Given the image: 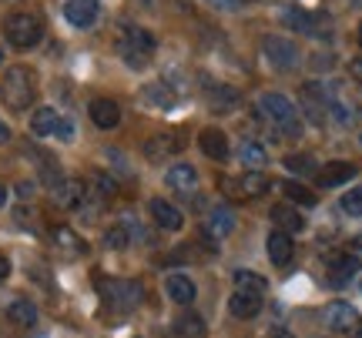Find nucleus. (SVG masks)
<instances>
[{
    "mask_svg": "<svg viewBox=\"0 0 362 338\" xmlns=\"http://www.w3.org/2000/svg\"><path fill=\"white\" fill-rule=\"evenodd\" d=\"M285 164L292 171H312V161H305V155H292V157H285Z\"/></svg>",
    "mask_w": 362,
    "mask_h": 338,
    "instance_id": "36",
    "label": "nucleus"
},
{
    "mask_svg": "<svg viewBox=\"0 0 362 338\" xmlns=\"http://www.w3.org/2000/svg\"><path fill=\"white\" fill-rule=\"evenodd\" d=\"M148 211H151V218H155L165 231H181V228H185V215H181L171 201H165V198H151Z\"/></svg>",
    "mask_w": 362,
    "mask_h": 338,
    "instance_id": "18",
    "label": "nucleus"
},
{
    "mask_svg": "<svg viewBox=\"0 0 362 338\" xmlns=\"http://www.w3.org/2000/svg\"><path fill=\"white\" fill-rule=\"evenodd\" d=\"M356 338H362V332H359V335H356Z\"/></svg>",
    "mask_w": 362,
    "mask_h": 338,
    "instance_id": "47",
    "label": "nucleus"
},
{
    "mask_svg": "<svg viewBox=\"0 0 362 338\" xmlns=\"http://www.w3.org/2000/svg\"><path fill=\"white\" fill-rule=\"evenodd\" d=\"M272 224H275V231L298 234L305 228V218H302L292 205H275V208H272Z\"/></svg>",
    "mask_w": 362,
    "mask_h": 338,
    "instance_id": "22",
    "label": "nucleus"
},
{
    "mask_svg": "<svg viewBox=\"0 0 362 338\" xmlns=\"http://www.w3.org/2000/svg\"><path fill=\"white\" fill-rule=\"evenodd\" d=\"M7 141H11V128L0 121V144H7Z\"/></svg>",
    "mask_w": 362,
    "mask_h": 338,
    "instance_id": "41",
    "label": "nucleus"
},
{
    "mask_svg": "<svg viewBox=\"0 0 362 338\" xmlns=\"http://www.w3.org/2000/svg\"><path fill=\"white\" fill-rule=\"evenodd\" d=\"M185 147V138L181 134H155L144 141V157L148 161H165V157H175Z\"/></svg>",
    "mask_w": 362,
    "mask_h": 338,
    "instance_id": "12",
    "label": "nucleus"
},
{
    "mask_svg": "<svg viewBox=\"0 0 362 338\" xmlns=\"http://www.w3.org/2000/svg\"><path fill=\"white\" fill-rule=\"evenodd\" d=\"M7 318H11L13 325L30 328L34 322H37V305H34V301H27V298H17V301L7 305Z\"/></svg>",
    "mask_w": 362,
    "mask_h": 338,
    "instance_id": "26",
    "label": "nucleus"
},
{
    "mask_svg": "<svg viewBox=\"0 0 362 338\" xmlns=\"http://www.w3.org/2000/svg\"><path fill=\"white\" fill-rule=\"evenodd\" d=\"M54 138H61V141H74V121L71 117H61V124H57V134Z\"/></svg>",
    "mask_w": 362,
    "mask_h": 338,
    "instance_id": "35",
    "label": "nucleus"
},
{
    "mask_svg": "<svg viewBox=\"0 0 362 338\" xmlns=\"http://www.w3.org/2000/svg\"><path fill=\"white\" fill-rule=\"evenodd\" d=\"M104 245H107V248H128L131 245L128 224L121 222V224H115V228H107V234H104Z\"/></svg>",
    "mask_w": 362,
    "mask_h": 338,
    "instance_id": "33",
    "label": "nucleus"
},
{
    "mask_svg": "<svg viewBox=\"0 0 362 338\" xmlns=\"http://www.w3.org/2000/svg\"><path fill=\"white\" fill-rule=\"evenodd\" d=\"M98 291H101V301L111 312H131L144 298L141 282H131V278H101Z\"/></svg>",
    "mask_w": 362,
    "mask_h": 338,
    "instance_id": "4",
    "label": "nucleus"
},
{
    "mask_svg": "<svg viewBox=\"0 0 362 338\" xmlns=\"http://www.w3.org/2000/svg\"><path fill=\"white\" fill-rule=\"evenodd\" d=\"M205 4H211V7H218V11H238L245 0H205Z\"/></svg>",
    "mask_w": 362,
    "mask_h": 338,
    "instance_id": "37",
    "label": "nucleus"
},
{
    "mask_svg": "<svg viewBox=\"0 0 362 338\" xmlns=\"http://www.w3.org/2000/svg\"><path fill=\"white\" fill-rule=\"evenodd\" d=\"M4 37L11 47L17 51H27V47H37L40 37H44V27L34 13H11L7 20H4Z\"/></svg>",
    "mask_w": 362,
    "mask_h": 338,
    "instance_id": "5",
    "label": "nucleus"
},
{
    "mask_svg": "<svg viewBox=\"0 0 362 338\" xmlns=\"http://www.w3.org/2000/svg\"><path fill=\"white\" fill-rule=\"evenodd\" d=\"M232 231H235V211L232 208L218 205V208L208 211V218H205V234H208V238L221 241V238H228Z\"/></svg>",
    "mask_w": 362,
    "mask_h": 338,
    "instance_id": "19",
    "label": "nucleus"
},
{
    "mask_svg": "<svg viewBox=\"0 0 362 338\" xmlns=\"http://www.w3.org/2000/svg\"><path fill=\"white\" fill-rule=\"evenodd\" d=\"M282 191H285V201H292V205H302V208H312V205H315V195H312L305 184L285 181V184H282Z\"/></svg>",
    "mask_w": 362,
    "mask_h": 338,
    "instance_id": "29",
    "label": "nucleus"
},
{
    "mask_svg": "<svg viewBox=\"0 0 362 338\" xmlns=\"http://www.w3.org/2000/svg\"><path fill=\"white\" fill-rule=\"evenodd\" d=\"M225 191H228L235 201H252V198H262L269 191V178H265L262 171H245L242 178L225 181Z\"/></svg>",
    "mask_w": 362,
    "mask_h": 338,
    "instance_id": "7",
    "label": "nucleus"
},
{
    "mask_svg": "<svg viewBox=\"0 0 362 338\" xmlns=\"http://www.w3.org/2000/svg\"><path fill=\"white\" fill-rule=\"evenodd\" d=\"M259 308H262L259 291H242V288H235L232 298H228V312H232V318H252V315H259Z\"/></svg>",
    "mask_w": 362,
    "mask_h": 338,
    "instance_id": "20",
    "label": "nucleus"
},
{
    "mask_svg": "<svg viewBox=\"0 0 362 338\" xmlns=\"http://www.w3.org/2000/svg\"><path fill=\"white\" fill-rule=\"evenodd\" d=\"M0 67H4V47H0Z\"/></svg>",
    "mask_w": 362,
    "mask_h": 338,
    "instance_id": "44",
    "label": "nucleus"
},
{
    "mask_svg": "<svg viewBox=\"0 0 362 338\" xmlns=\"http://www.w3.org/2000/svg\"><path fill=\"white\" fill-rule=\"evenodd\" d=\"M17 191H21V198H30V195H34V188H30V181H21V188H17Z\"/></svg>",
    "mask_w": 362,
    "mask_h": 338,
    "instance_id": "42",
    "label": "nucleus"
},
{
    "mask_svg": "<svg viewBox=\"0 0 362 338\" xmlns=\"http://www.w3.org/2000/svg\"><path fill=\"white\" fill-rule=\"evenodd\" d=\"M282 20H285V27H292V30H302V34H315V37H319V34H322V30H319V20H325V17H315V13H305V11H296V7H285L282 11ZM325 37V34H322Z\"/></svg>",
    "mask_w": 362,
    "mask_h": 338,
    "instance_id": "23",
    "label": "nucleus"
},
{
    "mask_svg": "<svg viewBox=\"0 0 362 338\" xmlns=\"http://www.w3.org/2000/svg\"><path fill=\"white\" fill-rule=\"evenodd\" d=\"M352 178H356V164H349V161H329L315 171L319 188H339V184H349Z\"/></svg>",
    "mask_w": 362,
    "mask_h": 338,
    "instance_id": "13",
    "label": "nucleus"
},
{
    "mask_svg": "<svg viewBox=\"0 0 362 338\" xmlns=\"http://www.w3.org/2000/svg\"><path fill=\"white\" fill-rule=\"evenodd\" d=\"M88 114L101 131H111L121 124V107H117V101H111V97H94L88 104Z\"/></svg>",
    "mask_w": 362,
    "mask_h": 338,
    "instance_id": "15",
    "label": "nucleus"
},
{
    "mask_svg": "<svg viewBox=\"0 0 362 338\" xmlns=\"http://www.w3.org/2000/svg\"><path fill=\"white\" fill-rule=\"evenodd\" d=\"M4 4H17V0H4Z\"/></svg>",
    "mask_w": 362,
    "mask_h": 338,
    "instance_id": "46",
    "label": "nucleus"
},
{
    "mask_svg": "<svg viewBox=\"0 0 362 338\" xmlns=\"http://www.w3.org/2000/svg\"><path fill=\"white\" fill-rule=\"evenodd\" d=\"M7 274H11V265H7V258H4V255H0V282H4V278H7Z\"/></svg>",
    "mask_w": 362,
    "mask_h": 338,
    "instance_id": "40",
    "label": "nucleus"
},
{
    "mask_svg": "<svg viewBox=\"0 0 362 338\" xmlns=\"http://www.w3.org/2000/svg\"><path fill=\"white\" fill-rule=\"evenodd\" d=\"M202 91H205L208 107H211V111H218V114L235 111V104H238V91L228 87V84H218V80H202Z\"/></svg>",
    "mask_w": 362,
    "mask_h": 338,
    "instance_id": "11",
    "label": "nucleus"
},
{
    "mask_svg": "<svg viewBox=\"0 0 362 338\" xmlns=\"http://www.w3.org/2000/svg\"><path fill=\"white\" fill-rule=\"evenodd\" d=\"M37 97V80H34V71L24 64L7 67V74L0 80V101L11 107V111H27Z\"/></svg>",
    "mask_w": 362,
    "mask_h": 338,
    "instance_id": "1",
    "label": "nucleus"
},
{
    "mask_svg": "<svg viewBox=\"0 0 362 338\" xmlns=\"http://www.w3.org/2000/svg\"><path fill=\"white\" fill-rule=\"evenodd\" d=\"M51 195H54V201H57L61 208L78 211V208L88 205V184L78 181V178H64L61 184H54L51 188Z\"/></svg>",
    "mask_w": 362,
    "mask_h": 338,
    "instance_id": "9",
    "label": "nucleus"
},
{
    "mask_svg": "<svg viewBox=\"0 0 362 338\" xmlns=\"http://www.w3.org/2000/svg\"><path fill=\"white\" fill-rule=\"evenodd\" d=\"M238 157H242V164H245V168H252V171L265 168V161H269V155H265V147H262V144H255V141L242 144V151H238Z\"/></svg>",
    "mask_w": 362,
    "mask_h": 338,
    "instance_id": "30",
    "label": "nucleus"
},
{
    "mask_svg": "<svg viewBox=\"0 0 362 338\" xmlns=\"http://www.w3.org/2000/svg\"><path fill=\"white\" fill-rule=\"evenodd\" d=\"M329 268H332V282H346V278H349L359 265H356V258H352V255H342V258H336Z\"/></svg>",
    "mask_w": 362,
    "mask_h": 338,
    "instance_id": "34",
    "label": "nucleus"
},
{
    "mask_svg": "<svg viewBox=\"0 0 362 338\" xmlns=\"http://www.w3.org/2000/svg\"><path fill=\"white\" fill-rule=\"evenodd\" d=\"M175 332L178 338H205V322H202V315H181L175 322Z\"/></svg>",
    "mask_w": 362,
    "mask_h": 338,
    "instance_id": "28",
    "label": "nucleus"
},
{
    "mask_svg": "<svg viewBox=\"0 0 362 338\" xmlns=\"http://www.w3.org/2000/svg\"><path fill=\"white\" fill-rule=\"evenodd\" d=\"M262 54H265V61H269L275 71H292L298 64V47L292 40L279 37V34H265L262 37Z\"/></svg>",
    "mask_w": 362,
    "mask_h": 338,
    "instance_id": "6",
    "label": "nucleus"
},
{
    "mask_svg": "<svg viewBox=\"0 0 362 338\" xmlns=\"http://www.w3.org/2000/svg\"><path fill=\"white\" fill-rule=\"evenodd\" d=\"M98 13H101V4H98V0H64V20L71 27H78V30L94 27Z\"/></svg>",
    "mask_w": 362,
    "mask_h": 338,
    "instance_id": "10",
    "label": "nucleus"
},
{
    "mask_svg": "<svg viewBox=\"0 0 362 338\" xmlns=\"http://www.w3.org/2000/svg\"><path fill=\"white\" fill-rule=\"evenodd\" d=\"M349 74H352V78H356V80H362V57H359V61H352V64H349Z\"/></svg>",
    "mask_w": 362,
    "mask_h": 338,
    "instance_id": "38",
    "label": "nucleus"
},
{
    "mask_svg": "<svg viewBox=\"0 0 362 338\" xmlns=\"http://www.w3.org/2000/svg\"><path fill=\"white\" fill-rule=\"evenodd\" d=\"M141 104L155 107V111H171V107L178 104V94L171 91L165 80H151V84L141 87Z\"/></svg>",
    "mask_w": 362,
    "mask_h": 338,
    "instance_id": "14",
    "label": "nucleus"
},
{
    "mask_svg": "<svg viewBox=\"0 0 362 338\" xmlns=\"http://www.w3.org/2000/svg\"><path fill=\"white\" fill-rule=\"evenodd\" d=\"M4 205H7V191L0 188V208H4Z\"/></svg>",
    "mask_w": 362,
    "mask_h": 338,
    "instance_id": "43",
    "label": "nucleus"
},
{
    "mask_svg": "<svg viewBox=\"0 0 362 338\" xmlns=\"http://www.w3.org/2000/svg\"><path fill=\"white\" fill-rule=\"evenodd\" d=\"M359 47H362V24H359Z\"/></svg>",
    "mask_w": 362,
    "mask_h": 338,
    "instance_id": "45",
    "label": "nucleus"
},
{
    "mask_svg": "<svg viewBox=\"0 0 362 338\" xmlns=\"http://www.w3.org/2000/svg\"><path fill=\"white\" fill-rule=\"evenodd\" d=\"M235 288H242V291H259V295H265L269 282H265L262 274H255V272H245V268H238V272H235Z\"/></svg>",
    "mask_w": 362,
    "mask_h": 338,
    "instance_id": "31",
    "label": "nucleus"
},
{
    "mask_svg": "<svg viewBox=\"0 0 362 338\" xmlns=\"http://www.w3.org/2000/svg\"><path fill=\"white\" fill-rule=\"evenodd\" d=\"M322 318H325V328H329V332H339V335H349V332L359 328V312L352 308L349 301H329Z\"/></svg>",
    "mask_w": 362,
    "mask_h": 338,
    "instance_id": "8",
    "label": "nucleus"
},
{
    "mask_svg": "<svg viewBox=\"0 0 362 338\" xmlns=\"http://www.w3.org/2000/svg\"><path fill=\"white\" fill-rule=\"evenodd\" d=\"M269 338H296V335H292L288 328H272V335H269Z\"/></svg>",
    "mask_w": 362,
    "mask_h": 338,
    "instance_id": "39",
    "label": "nucleus"
},
{
    "mask_svg": "<svg viewBox=\"0 0 362 338\" xmlns=\"http://www.w3.org/2000/svg\"><path fill=\"white\" fill-rule=\"evenodd\" d=\"M296 255V245H292V234L285 231H272L269 234V258L272 265H288Z\"/></svg>",
    "mask_w": 362,
    "mask_h": 338,
    "instance_id": "25",
    "label": "nucleus"
},
{
    "mask_svg": "<svg viewBox=\"0 0 362 338\" xmlns=\"http://www.w3.org/2000/svg\"><path fill=\"white\" fill-rule=\"evenodd\" d=\"M339 208L346 211L349 218H362V188L346 191V195H342V201H339Z\"/></svg>",
    "mask_w": 362,
    "mask_h": 338,
    "instance_id": "32",
    "label": "nucleus"
},
{
    "mask_svg": "<svg viewBox=\"0 0 362 338\" xmlns=\"http://www.w3.org/2000/svg\"><path fill=\"white\" fill-rule=\"evenodd\" d=\"M165 184H168L171 191H178V195H192L194 188H198V171L192 164H175L165 174Z\"/></svg>",
    "mask_w": 362,
    "mask_h": 338,
    "instance_id": "21",
    "label": "nucleus"
},
{
    "mask_svg": "<svg viewBox=\"0 0 362 338\" xmlns=\"http://www.w3.org/2000/svg\"><path fill=\"white\" fill-rule=\"evenodd\" d=\"M51 234H54V245L61 248V251H67V255H84V241H81L71 228H64V224H61V228H54Z\"/></svg>",
    "mask_w": 362,
    "mask_h": 338,
    "instance_id": "27",
    "label": "nucleus"
},
{
    "mask_svg": "<svg viewBox=\"0 0 362 338\" xmlns=\"http://www.w3.org/2000/svg\"><path fill=\"white\" fill-rule=\"evenodd\" d=\"M165 291H168V298L175 301V305H192L194 295H198L194 282L185 272H168L165 274Z\"/></svg>",
    "mask_w": 362,
    "mask_h": 338,
    "instance_id": "16",
    "label": "nucleus"
},
{
    "mask_svg": "<svg viewBox=\"0 0 362 338\" xmlns=\"http://www.w3.org/2000/svg\"><path fill=\"white\" fill-rule=\"evenodd\" d=\"M155 37H151V30H144L141 24H124L121 27V34H117V54H121V61L134 71H141L151 57H155Z\"/></svg>",
    "mask_w": 362,
    "mask_h": 338,
    "instance_id": "2",
    "label": "nucleus"
},
{
    "mask_svg": "<svg viewBox=\"0 0 362 338\" xmlns=\"http://www.w3.org/2000/svg\"><path fill=\"white\" fill-rule=\"evenodd\" d=\"M259 111L265 114V121H272L275 128L282 131V134H288V138H298L302 134V121H298V111L296 104L285 97V94L279 91H265L259 97Z\"/></svg>",
    "mask_w": 362,
    "mask_h": 338,
    "instance_id": "3",
    "label": "nucleus"
},
{
    "mask_svg": "<svg viewBox=\"0 0 362 338\" xmlns=\"http://www.w3.org/2000/svg\"><path fill=\"white\" fill-rule=\"evenodd\" d=\"M198 147H202V155L211 157V161H228V138H225V131L218 128H205L198 134Z\"/></svg>",
    "mask_w": 362,
    "mask_h": 338,
    "instance_id": "17",
    "label": "nucleus"
},
{
    "mask_svg": "<svg viewBox=\"0 0 362 338\" xmlns=\"http://www.w3.org/2000/svg\"><path fill=\"white\" fill-rule=\"evenodd\" d=\"M57 124H61V114H57L54 107H37V111L30 114V134H34V138H51V134H57Z\"/></svg>",
    "mask_w": 362,
    "mask_h": 338,
    "instance_id": "24",
    "label": "nucleus"
}]
</instances>
